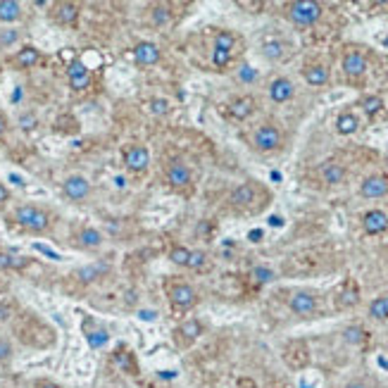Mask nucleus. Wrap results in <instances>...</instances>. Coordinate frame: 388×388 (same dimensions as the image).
Returning a JSON list of instances; mask_svg holds the SVG:
<instances>
[{"mask_svg": "<svg viewBox=\"0 0 388 388\" xmlns=\"http://www.w3.org/2000/svg\"><path fill=\"white\" fill-rule=\"evenodd\" d=\"M324 8L312 0H298V3L286 5V17L291 19L296 27H312L322 19Z\"/></svg>", "mask_w": 388, "mask_h": 388, "instance_id": "nucleus-1", "label": "nucleus"}, {"mask_svg": "<svg viewBox=\"0 0 388 388\" xmlns=\"http://www.w3.org/2000/svg\"><path fill=\"white\" fill-rule=\"evenodd\" d=\"M252 148L260 153H277L283 148V131L272 122L262 124L252 131Z\"/></svg>", "mask_w": 388, "mask_h": 388, "instance_id": "nucleus-2", "label": "nucleus"}, {"mask_svg": "<svg viewBox=\"0 0 388 388\" xmlns=\"http://www.w3.org/2000/svg\"><path fill=\"white\" fill-rule=\"evenodd\" d=\"M236 43H239V39H236L234 31H219V34H217L215 48H212V65H215L217 69L229 67V62L234 60Z\"/></svg>", "mask_w": 388, "mask_h": 388, "instance_id": "nucleus-3", "label": "nucleus"}, {"mask_svg": "<svg viewBox=\"0 0 388 388\" xmlns=\"http://www.w3.org/2000/svg\"><path fill=\"white\" fill-rule=\"evenodd\" d=\"M288 310H291L296 317H314V312L319 310V298L314 291H310V288H298V291H293L291 296H288Z\"/></svg>", "mask_w": 388, "mask_h": 388, "instance_id": "nucleus-4", "label": "nucleus"}, {"mask_svg": "<svg viewBox=\"0 0 388 388\" xmlns=\"http://www.w3.org/2000/svg\"><path fill=\"white\" fill-rule=\"evenodd\" d=\"M14 219H17L19 226H24V229H29V231H45L50 224L48 212L36 208V205H22V208H17Z\"/></svg>", "mask_w": 388, "mask_h": 388, "instance_id": "nucleus-5", "label": "nucleus"}, {"mask_svg": "<svg viewBox=\"0 0 388 388\" xmlns=\"http://www.w3.org/2000/svg\"><path fill=\"white\" fill-rule=\"evenodd\" d=\"M169 303H172V308L179 310V312H188V310L198 303V293H195V288L188 286V283H174V286L169 288Z\"/></svg>", "mask_w": 388, "mask_h": 388, "instance_id": "nucleus-6", "label": "nucleus"}, {"mask_svg": "<svg viewBox=\"0 0 388 388\" xmlns=\"http://www.w3.org/2000/svg\"><path fill=\"white\" fill-rule=\"evenodd\" d=\"M257 193H260V188H257L255 181H243L241 186H236V188L231 191V195H229L231 208H236V210H248L250 205H255Z\"/></svg>", "mask_w": 388, "mask_h": 388, "instance_id": "nucleus-7", "label": "nucleus"}, {"mask_svg": "<svg viewBox=\"0 0 388 388\" xmlns=\"http://www.w3.org/2000/svg\"><path fill=\"white\" fill-rule=\"evenodd\" d=\"M360 195L367 200L386 198L388 195V177H384V174H369V177H365L360 184Z\"/></svg>", "mask_w": 388, "mask_h": 388, "instance_id": "nucleus-8", "label": "nucleus"}, {"mask_svg": "<svg viewBox=\"0 0 388 388\" xmlns=\"http://www.w3.org/2000/svg\"><path fill=\"white\" fill-rule=\"evenodd\" d=\"M124 164H127L129 172H146L148 164H150V150L146 146H138V143H133V146H129L124 150Z\"/></svg>", "mask_w": 388, "mask_h": 388, "instance_id": "nucleus-9", "label": "nucleus"}, {"mask_svg": "<svg viewBox=\"0 0 388 388\" xmlns=\"http://www.w3.org/2000/svg\"><path fill=\"white\" fill-rule=\"evenodd\" d=\"M269 100L277 103V105H283L288 103L293 96H296V84L288 76H277V79L269 81Z\"/></svg>", "mask_w": 388, "mask_h": 388, "instance_id": "nucleus-10", "label": "nucleus"}, {"mask_svg": "<svg viewBox=\"0 0 388 388\" xmlns=\"http://www.w3.org/2000/svg\"><path fill=\"white\" fill-rule=\"evenodd\" d=\"M62 193L69 200H74V203H81V200H86L91 193L89 179L81 177V174H72V177H67L65 184H62Z\"/></svg>", "mask_w": 388, "mask_h": 388, "instance_id": "nucleus-11", "label": "nucleus"}, {"mask_svg": "<svg viewBox=\"0 0 388 388\" xmlns=\"http://www.w3.org/2000/svg\"><path fill=\"white\" fill-rule=\"evenodd\" d=\"M341 67H343V72L350 79H358V76H362L367 72L369 62H367V55L362 53V50H348V53L343 55V60H341Z\"/></svg>", "mask_w": 388, "mask_h": 388, "instance_id": "nucleus-12", "label": "nucleus"}, {"mask_svg": "<svg viewBox=\"0 0 388 388\" xmlns=\"http://www.w3.org/2000/svg\"><path fill=\"white\" fill-rule=\"evenodd\" d=\"M362 229L369 236H379L388 229V215L384 210H367L362 215Z\"/></svg>", "mask_w": 388, "mask_h": 388, "instance_id": "nucleus-13", "label": "nucleus"}, {"mask_svg": "<svg viewBox=\"0 0 388 388\" xmlns=\"http://www.w3.org/2000/svg\"><path fill=\"white\" fill-rule=\"evenodd\" d=\"M203 336V324L198 322V319H186V322H181L177 329H174V338H177L179 345H191L195 343V341Z\"/></svg>", "mask_w": 388, "mask_h": 388, "instance_id": "nucleus-14", "label": "nucleus"}, {"mask_svg": "<svg viewBox=\"0 0 388 388\" xmlns=\"http://www.w3.org/2000/svg\"><path fill=\"white\" fill-rule=\"evenodd\" d=\"M160 58H162V53H160V48L153 41H143V43H138L136 48H133V62H136L138 67H153V65H158Z\"/></svg>", "mask_w": 388, "mask_h": 388, "instance_id": "nucleus-15", "label": "nucleus"}, {"mask_svg": "<svg viewBox=\"0 0 388 388\" xmlns=\"http://www.w3.org/2000/svg\"><path fill=\"white\" fill-rule=\"evenodd\" d=\"M67 76H69V86L74 91H84L91 86V72L81 60H74L67 67Z\"/></svg>", "mask_w": 388, "mask_h": 388, "instance_id": "nucleus-16", "label": "nucleus"}, {"mask_svg": "<svg viewBox=\"0 0 388 388\" xmlns=\"http://www.w3.org/2000/svg\"><path fill=\"white\" fill-rule=\"evenodd\" d=\"M191 169L186 162H181V160H172L167 167V184L172 186V188H186V186L191 184Z\"/></svg>", "mask_w": 388, "mask_h": 388, "instance_id": "nucleus-17", "label": "nucleus"}, {"mask_svg": "<svg viewBox=\"0 0 388 388\" xmlns=\"http://www.w3.org/2000/svg\"><path fill=\"white\" fill-rule=\"evenodd\" d=\"M303 79L308 81L310 86L319 89V86H327L331 79V69L324 62H314V65H308L303 69Z\"/></svg>", "mask_w": 388, "mask_h": 388, "instance_id": "nucleus-18", "label": "nucleus"}, {"mask_svg": "<svg viewBox=\"0 0 388 388\" xmlns=\"http://www.w3.org/2000/svg\"><path fill=\"white\" fill-rule=\"evenodd\" d=\"M257 107V100L252 96H241L236 98V100H231L229 105V115L234 117V120H248V117L255 112Z\"/></svg>", "mask_w": 388, "mask_h": 388, "instance_id": "nucleus-19", "label": "nucleus"}, {"mask_svg": "<svg viewBox=\"0 0 388 388\" xmlns=\"http://www.w3.org/2000/svg\"><path fill=\"white\" fill-rule=\"evenodd\" d=\"M319 177H322V181H324L327 186H338V184H343V181H345L348 172H345L343 164H338V162H327L322 169H319Z\"/></svg>", "mask_w": 388, "mask_h": 388, "instance_id": "nucleus-20", "label": "nucleus"}, {"mask_svg": "<svg viewBox=\"0 0 388 388\" xmlns=\"http://www.w3.org/2000/svg\"><path fill=\"white\" fill-rule=\"evenodd\" d=\"M360 129V117L355 115V112H341L338 117H336V131L341 133V136H353L355 131Z\"/></svg>", "mask_w": 388, "mask_h": 388, "instance_id": "nucleus-21", "label": "nucleus"}, {"mask_svg": "<svg viewBox=\"0 0 388 388\" xmlns=\"http://www.w3.org/2000/svg\"><path fill=\"white\" fill-rule=\"evenodd\" d=\"M367 314L374 322H388V293H381L367 305Z\"/></svg>", "mask_w": 388, "mask_h": 388, "instance_id": "nucleus-22", "label": "nucleus"}, {"mask_svg": "<svg viewBox=\"0 0 388 388\" xmlns=\"http://www.w3.org/2000/svg\"><path fill=\"white\" fill-rule=\"evenodd\" d=\"M286 48L288 45L283 43V41H267V43H262L260 53H262V58L269 62H279L286 58Z\"/></svg>", "mask_w": 388, "mask_h": 388, "instance_id": "nucleus-23", "label": "nucleus"}, {"mask_svg": "<svg viewBox=\"0 0 388 388\" xmlns=\"http://www.w3.org/2000/svg\"><path fill=\"white\" fill-rule=\"evenodd\" d=\"M39 60H41V53L34 45H24V48L14 55V65H17L19 69H29V67L39 65Z\"/></svg>", "mask_w": 388, "mask_h": 388, "instance_id": "nucleus-24", "label": "nucleus"}, {"mask_svg": "<svg viewBox=\"0 0 388 388\" xmlns=\"http://www.w3.org/2000/svg\"><path fill=\"white\" fill-rule=\"evenodd\" d=\"M76 17H79V5H74V3H60L58 10H55V19H58L60 24H65V27L74 24Z\"/></svg>", "mask_w": 388, "mask_h": 388, "instance_id": "nucleus-25", "label": "nucleus"}, {"mask_svg": "<svg viewBox=\"0 0 388 388\" xmlns=\"http://www.w3.org/2000/svg\"><path fill=\"white\" fill-rule=\"evenodd\" d=\"M22 17V5L17 0H0V22H17Z\"/></svg>", "mask_w": 388, "mask_h": 388, "instance_id": "nucleus-26", "label": "nucleus"}, {"mask_svg": "<svg viewBox=\"0 0 388 388\" xmlns=\"http://www.w3.org/2000/svg\"><path fill=\"white\" fill-rule=\"evenodd\" d=\"M150 22L155 24V27H169L172 24V10H169V5H155L153 10H150Z\"/></svg>", "mask_w": 388, "mask_h": 388, "instance_id": "nucleus-27", "label": "nucleus"}, {"mask_svg": "<svg viewBox=\"0 0 388 388\" xmlns=\"http://www.w3.org/2000/svg\"><path fill=\"white\" fill-rule=\"evenodd\" d=\"M360 107L362 112H365L367 117H376L381 110H384V98L376 96V93H371V96H365L360 100Z\"/></svg>", "mask_w": 388, "mask_h": 388, "instance_id": "nucleus-28", "label": "nucleus"}, {"mask_svg": "<svg viewBox=\"0 0 388 388\" xmlns=\"http://www.w3.org/2000/svg\"><path fill=\"white\" fill-rule=\"evenodd\" d=\"M79 243L84 248H100L103 246V234L93 226H86V229L79 231Z\"/></svg>", "mask_w": 388, "mask_h": 388, "instance_id": "nucleus-29", "label": "nucleus"}, {"mask_svg": "<svg viewBox=\"0 0 388 388\" xmlns=\"http://www.w3.org/2000/svg\"><path fill=\"white\" fill-rule=\"evenodd\" d=\"M86 343H89L93 350H98V348H103V345L110 343V334H107L105 329H93L86 334Z\"/></svg>", "mask_w": 388, "mask_h": 388, "instance_id": "nucleus-30", "label": "nucleus"}, {"mask_svg": "<svg viewBox=\"0 0 388 388\" xmlns=\"http://www.w3.org/2000/svg\"><path fill=\"white\" fill-rule=\"evenodd\" d=\"M27 257H19L12 255V252H0V272L3 269H19V267H27Z\"/></svg>", "mask_w": 388, "mask_h": 388, "instance_id": "nucleus-31", "label": "nucleus"}, {"mask_svg": "<svg viewBox=\"0 0 388 388\" xmlns=\"http://www.w3.org/2000/svg\"><path fill=\"white\" fill-rule=\"evenodd\" d=\"M169 260L174 262V265H181V267H188V260H191V250L184 246H174L172 250H169Z\"/></svg>", "mask_w": 388, "mask_h": 388, "instance_id": "nucleus-32", "label": "nucleus"}, {"mask_svg": "<svg viewBox=\"0 0 388 388\" xmlns=\"http://www.w3.org/2000/svg\"><path fill=\"white\" fill-rule=\"evenodd\" d=\"M19 41L17 29H0V48H12Z\"/></svg>", "mask_w": 388, "mask_h": 388, "instance_id": "nucleus-33", "label": "nucleus"}, {"mask_svg": "<svg viewBox=\"0 0 388 388\" xmlns=\"http://www.w3.org/2000/svg\"><path fill=\"white\" fill-rule=\"evenodd\" d=\"M148 107H150V112H153V115L162 117V115H167V112H169V100H167V98H153Z\"/></svg>", "mask_w": 388, "mask_h": 388, "instance_id": "nucleus-34", "label": "nucleus"}, {"mask_svg": "<svg viewBox=\"0 0 388 388\" xmlns=\"http://www.w3.org/2000/svg\"><path fill=\"white\" fill-rule=\"evenodd\" d=\"M103 272H105V267H84V269H79V281H84V283L96 281Z\"/></svg>", "mask_w": 388, "mask_h": 388, "instance_id": "nucleus-35", "label": "nucleus"}, {"mask_svg": "<svg viewBox=\"0 0 388 388\" xmlns=\"http://www.w3.org/2000/svg\"><path fill=\"white\" fill-rule=\"evenodd\" d=\"M274 269H269V267H255L252 269V279H255L257 283H269V281H274Z\"/></svg>", "mask_w": 388, "mask_h": 388, "instance_id": "nucleus-36", "label": "nucleus"}, {"mask_svg": "<svg viewBox=\"0 0 388 388\" xmlns=\"http://www.w3.org/2000/svg\"><path fill=\"white\" fill-rule=\"evenodd\" d=\"M205 262H208V252L205 250H191V260H188L191 269H200Z\"/></svg>", "mask_w": 388, "mask_h": 388, "instance_id": "nucleus-37", "label": "nucleus"}, {"mask_svg": "<svg viewBox=\"0 0 388 388\" xmlns=\"http://www.w3.org/2000/svg\"><path fill=\"white\" fill-rule=\"evenodd\" d=\"M343 334H345V341H350V343H362V341H365V331H362V327H348Z\"/></svg>", "mask_w": 388, "mask_h": 388, "instance_id": "nucleus-38", "label": "nucleus"}, {"mask_svg": "<svg viewBox=\"0 0 388 388\" xmlns=\"http://www.w3.org/2000/svg\"><path fill=\"white\" fill-rule=\"evenodd\" d=\"M239 79L243 81V84H250V81L257 79V72L252 69L250 65H241L239 67Z\"/></svg>", "mask_w": 388, "mask_h": 388, "instance_id": "nucleus-39", "label": "nucleus"}, {"mask_svg": "<svg viewBox=\"0 0 388 388\" xmlns=\"http://www.w3.org/2000/svg\"><path fill=\"white\" fill-rule=\"evenodd\" d=\"M10 358H12V343L0 338V362H8Z\"/></svg>", "mask_w": 388, "mask_h": 388, "instance_id": "nucleus-40", "label": "nucleus"}, {"mask_svg": "<svg viewBox=\"0 0 388 388\" xmlns=\"http://www.w3.org/2000/svg\"><path fill=\"white\" fill-rule=\"evenodd\" d=\"M19 127H22L24 131H31V129L36 127V115H22L19 117Z\"/></svg>", "mask_w": 388, "mask_h": 388, "instance_id": "nucleus-41", "label": "nucleus"}, {"mask_svg": "<svg viewBox=\"0 0 388 388\" xmlns=\"http://www.w3.org/2000/svg\"><path fill=\"white\" fill-rule=\"evenodd\" d=\"M341 388H371V386H369V381H365V379H350L348 384H343Z\"/></svg>", "mask_w": 388, "mask_h": 388, "instance_id": "nucleus-42", "label": "nucleus"}, {"mask_svg": "<svg viewBox=\"0 0 388 388\" xmlns=\"http://www.w3.org/2000/svg\"><path fill=\"white\" fill-rule=\"evenodd\" d=\"M8 198H10V191L5 188L3 184H0V205H5V203H8Z\"/></svg>", "mask_w": 388, "mask_h": 388, "instance_id": "nucleus-43", "label": "nucleus"}, {"mask_svg": "<svg viewBox=\"0 0 388 388\" xmlns=\"http://www.w3.org/2000/svg\"><path fill=\"white\" fill-rule=\"evenodd\" d=\"M36 388H60V386L53 384V381H41V384H36Z\"/></svg>", "mask_w": 388, "mask_h": 388, "instance_id": "nucleus-44", "label": "nucleus"}, {"mask_svg": "<svg viewBox=\"0 0 388 388\" xmlns=\"http://www.w3.org/2000/svg\"><path fill=\"white\" fill-rule=\"evenodd\" d=\"M5 129H8V122H5V117L0 115V136L5 133Z\"/></svg>", "mask_w": 388, "mask_h": 388, "instance_id": "nucleus-45", "label": "nucleus"}]
</instances>
